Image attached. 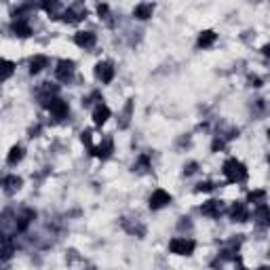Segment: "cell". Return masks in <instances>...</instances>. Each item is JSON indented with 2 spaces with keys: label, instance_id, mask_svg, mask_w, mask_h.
Instances as JSON below:
<instances>
[{
  "label": "cell",
  "instance_id": "1",
  "mask_svg": "<svg viewBox=\"0 0 270 270\" xmlns=\"http://www.w3.org/2000/svg\"><path fill=\"white\" fill-rule=\"evenodd\" d=\"M222 173H224V177L228 179V184H241V182H245V179H247V167L243 165L239 158L232 156V158L224 160Z\"/></svg>",
  "mask_w": 270,
  "mask_h": 270
},
{
  "label": "cell",
  "instance_id": "2",
  "mask_svg": "<svg viewBox=\"0 0 270 270\" xmlns=\"http://www.w3.org/2000/svg\"><path fill=\"white\" fill-rule=\"evenodd\" d=\"M196 249V243L190 237H175L169 243V251L175 256H192Z\"/></svg>",
  "mask_w": 270,
  "mask_h": 270
},
{
  "label": "cell",
  "instance_id": "3",
  "mask_svg": "<svg viewBox=\"0 0 270 270\" xmlns=\"http://www.w3.org/2000/svg\"><path fill=\"white\" fill-rule=\"evenodd\" d=\"M95 78L100 80L102 85H110L112 80H114V74H116V70H114V64L112 61H97L95 64Z\"/></svg>",
  "mask_w": 270,
  "mask_h": 270
},
{
  "label": "cell",
  "instance_id": "4",
  "mask_svg": "<svg viewBox=\"0 0 270 270\" xmlns=\"http://www.w3.org/2000/svg\"><path fill=\"white\" fill-rule=\"evenodd\" d=\"M85 17H87V8L83 4H72V6L61 11L59 19L66 21V23H78V21H83Z\"/></svg>",
  "mask_w": 270,
  "mask_h": 270
},
{
  "label": "cell",
  "instance_id": "5",
  "mask_svg": "<svg viewBox=\"0 0 270 270\" xmlns=\"http://www.w3.org/2000/svg\"><path fill=\"white\" fill-rule=\"evenodd\" d=\"M74 70H76V64L72 59H59L57 68H55V76L61 83H70L74 78Z\"/></svg>",
  "mask_w": 270,
  "mask_h": 270
},
{
  "label": "cell",
  "instance_id": "6",
  "mask_svg": "<svg viewBox=\"0 0 270 270\" xmlns=\"http://www.w3.org/2000/svg\"><path fill=\"white\" fill-rule=\"evenodd\" d=\"M171 201H173V196H171L167 190H163V188H156V190L152 192V196H150L148 207H150L152 211H158V209H163V207H167Z\"/></svg>",
  "mask_w": 270,
  "mask_h": 270
},
{
  "label": "cell",
  "instance_id": "7",
  "mask_svg": "<svg viewBox=\"0 0 270 270\" xmlns=\"http://www.w3.org/2000/svg\"><path fill=\"white\" fill-rule=\"evenodd\" d=\"M47 110L51 112L53 119H66L70 112V106H68V102L59 100V97H53V100L47 102Z\"/></svg>",
  "mask_w": 270,
  "mask_h": 270
},
{
  "label": "cell",
  "instance_id": "8",
  "mask_svg": "<svg viewBox=\"0 0 270 270\" xmlns=\"http://www.w3.org/2000/svg\"><path fill=\"white\" fill-rule=\"evenodd\" d=\"M112 152H114V141H112L110 135H106V137L102 139L100 146H93L91 154H93L95 158H102V160H106V158H110V156H112Z\"/></svg>",
  "mask_w": 270,
  "mask_h": 270
},
{
  "label": "cell",
  "instance_id": "9",
  "mask_svg": "<svg viewBox=\"0 0 270 270\" xmlns=\"http://www.w3.org/2000/svg\"><path fill=\"white\" fill-rule=\"evenodd\" d=\"M11 32L15 36H19V38H30V36L34 34L32 25L28 21V17H25V19H13L11 21Z\"/></svg>",
  "mask_w": 270,
  "mask_h": 270
},
{
  "label": "cell",
  "instance_id": "10",
  "mask_svg": "<svg viewBox=\"0 0 270 270\" xmlns=\"http://www.w3.org/2000/svg\"><path fill=\"white\" fill-rule=\"evenodd\" d=\"M230 220L232 222H247L249 220V209H247V203H243V201H237V203H232L230 207Z\"/></svg>",
  "mask_w": 270,
  "mask_h": 270
},
{
  "label": "cell",
  "instance_id": "11",
  "mask_svg": "<svg viewBox=\"0 0 270 270\" xmlns=\"http://www.w3.org/2000/svg\"><path fill=\"white\" fill-rule=\"evenodd\" d=\"M0 186H2V190L6 194H15L17 190H21V186H23V179L19 175H6L0 179Z\"/></svg>",
  "mask_w": 270,
  "mask_h": 270
},
{
  "label": "cell",
  "instance_id": "12",
  "mask_svg": "<svg viewBox=\"0 0 270 270\" xmlns=\"http://www.w3.org/2000/svg\"><path fill=\"white\" fill-rule=\"evenodd\" d=\"M110 116H112V112H110V108H108L106 104H97L93 108V123H95V127H104Z\"/></svg>",
  "mask_w": 270,
  "mask_h": 270
},
{
  "label": "cell",
  "instance_id": "13",
  "mask_svg": "<svg viewBox=\"0 0 270 270\" xmlns=\"http://www.w3.org/2000/svg\"><path fill=\"white\" fill-rule=\"evenodd\" d=\"M74 42L80 49H93L95 42H97V36H95V32H76Z\"/></svg>",
  "mask_w": 270,
  "mask_h": 270
},
{
  "label": "cell",
  "instance_id": "14",
  "mask_svg": "<svg viewBox=\"0 0 270 270\" xmlns=\"http://www.w3.org/2000/svg\"><path fill=\"white\" fill-rule=\"evenodd\" d=\"M34 218H36V211L34 209H23L19 213V218H17V222H15V230L17 232H25L30 224L34 222Z\"/></svg>",
  "mask_w": 270,
  "mask_h": 270
},
{
  "label": "cell",
  "instance_id": "15",
  "mask_svg": "<svg viewBox=\"0 0 270 270\" xmlns=\"http://www.w3.org/2000/svg\"><path fill=\"white\" fill-rule=\"evenodd\" d=\"M152 15H154V4H152V2H139L137 6L133 8V17H135V19H139V21L150 19Z\"/></svg>",
  "mask_w": 270,
  "mask_h": 270
},
{
  "label": "cell",
  "instance_id": "16",
  "mask_svg": "<svg viewBox=\"0 0 270 270\" xmlns=\"http://www.w3.org/2000/svg\"><path fill=\"white\" fill-rule=\"evenodd\" d=\"M222 209H224L222 201H215V199H211V201L203 203V207H201V213H203V215H207V218H218V215L222 213Z\"/></svg>",
  "mask_w": 270,
  "mask_h": 270
},
{
  "label": "cell",
  "instance_id": "17",
  "mask_svg": "<svg viewBox=\"0 0 270 270\" xmlns=\"http://www.w3.org/2000/svg\"><path fill=\"white\" fill-rule=\"evenodd\" d=\"M23 156H25V148L21 146V143H15V146L8 150V154H6V163L11 165V167H15V165L21 163Z\"/></svg>",
  "mask_w": 270,
  "mask_h": 270
},
{
  "label": "cell",
  "instance_id": "18",
  "mask_svg": "<svg viewBox=\"0 0 270 270\" xmlns=\"http://www.w3.org/2000/svg\"><path fill=\"white\" fill-rule=\"evenodd\" d=\"M215 40H218V34H215L213 30H203L199 34V40H196V47L199 49H209L215 44Z\"/></svg>",
  "mask_w": 270,
  "mask_h": 270
},
{
  "label": "cell",
  "instance_id": "19",
  "mask_svg": "<svg viewBox=\"0 0 270 270\" xmlns=\"http://www.w3.org/2000/svg\"><path fill=\"white\" fill-rule=\"evenodd\" d=\"M254 218H256V222H258L262 228L268 226V224H270V209H268V205H266V203H262V205H258V207H256Z\"/></svg>",
  "mask_w": 270,
  "mask_h": 270
},
{
  "label": "cell",
  "instance_id": "20",
  "mask_svg": "<svg viewBox=\"0 0 270 270\" xmlns=\"http://www.w3.org/2000/svg\"><path fill=\"white\" fill-rule=\"evenodd\" d=\"M15 61L11 59H0V83H6L8 78L15 74Z\"/></svg>",
  "mask_w": 270,
  "mask_h": 270
},
{
  "label": "cell",
  "instance_id": "21",
  "mask_svg": "<svg viewBox=\"0 0 270 270\" xmlns=\"http://www.w3.org/2000/svg\"><path fill=\"white\" fill-rule=\"evenodd\" d=\"M49 66V57H44V55H34L30 59V74H40V72Z\"/></svg>",
  "mask_w": 270,
  "mask_h": 270
},
{
  "label": "cell",
  "instance_id": "22",
  "mask_svg": "<svg viewBox=\"0 0 270 270\" xmlns=\"http://www.w3.org/2000/svg\"><path fill=\"white\" fill-rule=\"evenodd\" d=\"M131 116H133V100H127V104H125L123 112H121V123H119L121 129H127V127H129Z\"/></svg>",
  "mask_w": 270,
  "mask_h": 270
},
{
  "label": "cell",
  "instance_id": "23",
  "mask_svg": "<svg viewBox=\"0 0 270 270\" xmlns=\"http://www.w3.org/2000/svg\"><path fill=\"white\" fill-rule=\"evenodd\" d=\"M57 93H59V87L57 85H53V83H42L40 85V97L44 102H49V100H53V97H57Z\"/></svg>",
  "mask_w": 270,
  "mask_h": 270
},
{
  "label": "cell",
  "instance_id": "24",
  "mask_svg": "<svg viewBox=\"0 0 270 270\" xmlns=\"http://www.w3.org/2000/svg\"><path fill=\"white\" fill-rule=\"evenodd\" d=\"M135 171H139V173H146V171L152 169V160H150V154H139V158L135 160L133 165Z\"/></svg>",
  "mask_w": 270,
  "mask_h": 270
},
{
  "label": "cell",
  "instance_id": "25",
  "mask_svg": "<svg viewBox=\"0 0 270 270\" xmlns=\"http://www.w3.org/2000/svg\"><path fill=\"white\" fill-rule=\"evenodd\" d=\"M123 226H125V230H127L129 235H135V237H139V239H141L143 235H146V228H143L141 224H137V222H135V224H129V222H127V218L123 220Z\"/></svg>",
  "mask_w": 270,
  "mask_h": 270
},
{
  "label": "cell",
  "instance_id": "26",
  "mask_svg": "<svg viewBox=\"0 0 270 270\" xmlns=\"http://www.w3.org/2000/svg\"><path fill=\"white\" fill-rule=\"evenodd\" d=\"M247 203H251V205H262V203H266V190H251L249 194H247Z\"/></svg>",
  "mask_w": 270,
  "mask_h": 270
},
{
  "label": "cell",
  "instance_id": "27",
  "mask_svg": "<svg viewBox=\"0 0 270 270\" xmlns=\"http://www.w3.org/2000/svg\"><path fill=\"white\" fill-rule=\"evenodd\" d=\"M40 8H44L53 19H59V15H61V4L59 2H42Z\"/></svg>",
  "mask_w": 270,
  "mask_h": 270
},
{
  "label": "cell",
  "instance_id": "28",
  "mask_svg": "<svg viewBox=\"0 0 270 270\" xmlns=\"http://www.w3.org/2000/svg\"><path fill=\"white\" fill-rule=\"evenodd\" d=\"M15 254V245L11 241H4L0 245V260H11V256Z\"/></svg>",
  "mask_w": 270,
  "mask_h": 270
},
{
  "label": "cell",
  "instance_id": "29",
  "mask_svg": "<svg viewBox=\"0 0 270 270\" xmlns=\"http://www.w3.org/2000/svg\"><path fill=\"white\" fill-rule=\"evenodd\" d=\"M80 141L85 143V146L89 148V152L93 150V131L91 129H85L83 133H80Z\"/></svg>",
  "mask_w": 270,
  "mask_h": 270
},
{
  "label": "cell",
  "instance_id": "30",
  "mask_svg": "<svg viewBox=\"0 0 270 270\" xmlns=\"http://www.w3.org/2000/svg\"><path fill=\"white\" fill-rule=\"evenodd\" d=\"M213 188H215V186H213V182H201L199 186L194 188V192H211Z\"/></svg>",
  "mask_w": 270,
  "mask_h": 270
},
{
  "label": "cell",
  "instance_id": "31",
  "mask_svg": "<svg viewBox=\"0 0 270 270\" xmlns=\"http://www.w3.org/2000/svg\"><path fill=\"white\" fill-rule=\"evenodd\" d=\"M97 15H100L102 19H108V17H110V6L108 4H97Z\"/></svg>",
  "mask_w": 270,
  "mask_h": 270
},
{
  "label": "cell",
  "instance_id": "32",
  "mask_svg": "<svg viewBox=\"0 0 270 270\" xmlns=\"http://www.w3.org/2000/svg\"><path fill=\"white\" fill-rule=\"evenodd\" d=\"M196 169H199V163H188V165H184V175H194L196 173Z\"/></svg>",
  "mask_w": 270,
  "mask_h": 270
},
{
  "label": "cell",
  "instance_id": "33",
  "mask_svg": "<svg viewBox=\"0 0 270 270\" xmlns=\"http://www.w3.org/2000/svg\"><path fill=\"white\" fill-rule=\"evenodd\" d=\"M224 146H226V141H224L222 137H215L213 143H211V150H213V152H218V150H222Z\"/></svg>",
  "mask_w": 270,
  "mask_h": 270
},
{
  "label": "cell",
  "instance_id": "34",
  "mask_svg": "<svg viewBox=\"0 0 270 270\" xmlns=\"http://www.w3.org/2000/svg\"><path fill=\"white\" fill-rule=\"evenodd\" d=\"M262 83H264V80L260 78V76H249V87H256V89H260V87H262Z\"/></svg>",
  "mask_w": 270,
  "mask_h": 270
},
{
  "label": "cell",
  "instance_id": "35",
  "mask_svg": "<svg viewBox=\"0 0 270 270\" xmlns=\"http://www.w3.org/2000/svg\"><path fill=\"white\" fill-rule=\"evenodd\" d=\"M258 270H270V268H268V266H262V268H258Z\"/></svg>",
  "mask_w": 270,
  "mask_h": 270
}]
</instances>
